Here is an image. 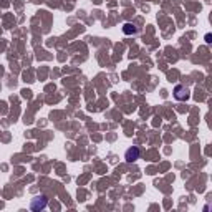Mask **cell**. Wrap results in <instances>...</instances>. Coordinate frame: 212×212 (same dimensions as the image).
<instances>
[{
	"mask_svg": "<svg viewBox=\"0 0 212 212\" xmlns=\"http://www.w3.org/2000/svg\"><path fill=\"white\" fill-rule=\"evenodd\" d=\"M138 158H139V149H138L136 146H133L131 149L126 151V161L128 162H134Z\"/></svg>",
	"mask_w": 212,
	"mask_h": 212,
	"instance_id": "6da1fadb",
	"label": "cell"
}]
</instances>
